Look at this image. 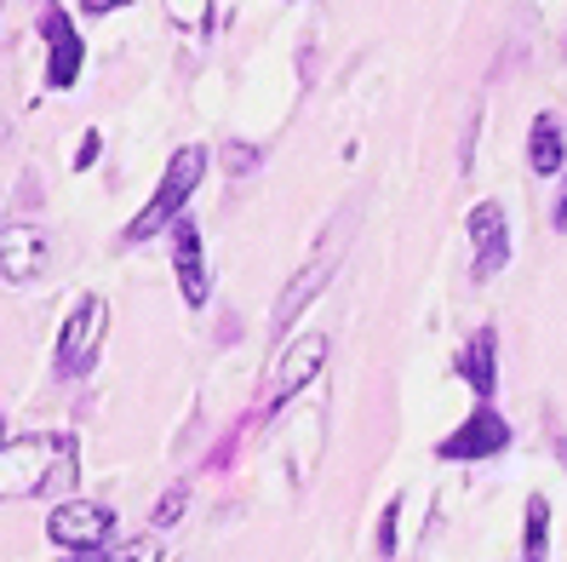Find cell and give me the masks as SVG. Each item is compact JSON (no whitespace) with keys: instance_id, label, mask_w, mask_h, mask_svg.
I'll use <instances>...</instances> for the list:
<instances>
[{"instance_id":"1","label":"cell","mask_w":567,"mask_h":562,"mask_svg":"<svg viewBox=\"0 0 567 562\" xmlns=\"http://www.w3.org/2000/svg\"><path fill=\"white\" fill-rule=\"evenodd\" d=\"M81 477V442L70 431H35L18 442H0V505L63 493Z\"/></svg>"},{"instance_id":"2","label":"cell","mask_w":567,"mask_h":562,"mask_svg":"<svg viewBox=\"0 0 567 562\" xmlns=\"http://www.w3.org/2000/svg\"><path fill=\"white\" fill-rule=\"evenodd\" d=\"M202 178H207V150H202V144H184V150L173 155V167L161 173L150 207L126 224V242H150V236H161L166 224H178V218H184V202L195 195V184H202Z\"/></svg>"},{"instance_id":"3","label":"cell","mask_w":567,"mask_h":562,"mask_svg":"<svg viewBox=\"0 0 567 562\" xmlns=\"http://www.w3.org/2000/svg\"><path fill=\"white\" fill-rule=\"evenodd\" d=\"M104 327H110V305L97 299V293H86V299L70 310V321H63V334H58V374L63 379L92 374L97 345H104Z\"/></svg>"},{"instance_id":"4","label":"cell","mask_w":567,"mask_h":562,"mask_svg":"<svg viewBox=\"0 0 567 562\" xmlns=\"http://www.w3.org/2000/svg\"><path fill=\"white\" fill-rule=\"evenodd\" d=\"M47 534H52V545H63V551L92 556V551L110 545L115 511L97 505V500H63V505H52V517H47Z\"/></svg>"},{"instance_id":"5","label":"cell","mask_w":567,"mask_h":562,"mask_svg":"<svg viewBox=\"0 0 567 562\" xmlns=\"http://www.w3.org/2000/svg\"><path fill=\"white\" fill-rule=\"evenodd\" d=\"M41 41H47V86H75L81 81V63H86V47H81V29L70 23L63 7H47L41 12Z\"/></svg>"},{"instance_id":"6","label":"cell","mask_w":567,"mask_h":562,"mask_svg":"<svg viewBox=\"0 0 567 562\" xmlns=\"http://www.w3.org/2000/svg\"><path fill=\"white\" fill-rule=\"evenodd\" d=\"M505 448H511V425H505V413H493L487 402L464 419L453 437L436 442L442 459H487V453H505Z\"/></svg>"},{"instance_id":"7","label":"cell","mask_w":567,"mask_h":562,"mask_svg":"<svg viewBox=\"0 0 567 562\" xmlns=\"http://www.w3.org/2000/svg\"><path fill=\"white\" fill-rule=\"evenodd\" d=\"M471 242H476V282L498 276L511 264V218L498 202H476L471 207Z\"/></svg>"},{"instance_id":"8","label":"cell","mask_w":567,"mask_h":562,"mask_svg":"<svg viewBox=\"0 0 567 562\" xmlns=\"http://www.w3.org/2000/svg\"><path fill=\"white\" fill-rule=\"evenodd\" d=\"M173 270H178L184 305H189V310H202V305H207V293H213V282H207V258H202V229H195L189 218L173 224Z\"/></svg>"},{"instance_id":"9","label":"cell","mask_w":567,"mask_h":562,"mask_svg":"<svg viewBox=\"0 0 567 562\" xmlns=\"http://www.w3.org/2000/svg\"><path fill=\"white\" fill-rule=\"evenodd\" d=\"M41 270H47V236L35 224H12L7 236H0V276L12 287H29Z\"/></svg>"},{"instance_id":"10","label":"cell","mask_w":567,"mask_h":562,"mask_svg":"<svg viewBox=\"0 0 567 562\" xmlns=\"http://www.w3.org/2000/svg\"><path fill=\"white\" fill-rule=\"evenodd\" d=\"M321 361H327V339L321 334H298L281 361H276V402H287V396H298L316 374H321Z\"/></svg>"},{"instance_id":"11","label":"cell","mask_w":567,"mask_h":562,"mask_svg":"<svg viewBox=\"0 0 567 562\" xmlns=\"http://www.w3.org/2000/svg\"><path fill=\"white\" fill-rule=\"evenodd\" d=\"M453 368H458V379H471V390L487 402V396L498 390V334H493V327H476Z\"/></svg>"},{"instance_id":"12","label":"cell","mask_w":567,"mask_h":562,"mask_svg":"<svg viewBox=\"0 0 567 562\" xmlns=\"http://www.w3.org/2000/svg\"><path fill=\"white\" fill-rule=\"evenodd\" d=\"M327 276H332V258H321V264H310V270H298L292 282H287V293H281V305H276V334H287V327L305 316V305L316 299V293L327 287Z\"/></svg>"},{"instance_id":"13","label":"cell","mask_w":567,"mask_h":562,"mask_svg":"<svg viewBox=\"0 0 567 562\" xmlns=\"http://www.w3.org/2000/svg\"><path fill=\"white\" fill-rule=\"evenodd\" d=\"M561 161H567L561 121L556 115H539V121L527 126V167L539 173V178H550V173H561Z\"/></svg>"},{"instance_id":"14","label":"cell","mask_w":567,"mask_h":562,"mask_svg":"<svg viewBox=\"0 0 567 562\" xmlns=\"http://www.w3.org/2000/svg\"><path fill=\"white\" fill-rule=\"evenodd\" d=\"M550 556V500L533 493L522 511V562H545Z\"/></svg>"},{"instance_id":"15","label":"cell","mask_w":567,"mask_h":562,"mask_svg":"<svg viewBox=\"0 0 567 562\" xmlns=\"http://www.w3.org/2000/svg\"><path fill=\"white\" fill-rule=\"evenodd\" d=\"M184 505H189V488L178 482L173 493H161V505L150 511V528H155V534H161V528H173V522L184 517Z\"/></svg>"},{"instance_id":"16","label":"cell","mask_w":567,"mask_h":562,"mask_svg":"<svg viewBox=\"0 0 567 562\" xmlns=\"http://www.w3.org/2000/svg\"><path fill=\"white\" fill-rule=\"evenodd\" d=\"M104 562H161V540H155V534H144V540L121 545V551H115V556H104Z\"/></svg>"},{"instance_id":"17","label":"cell","mask_w":567,"mask_h":562,"mask_svg":"<svg viewBox=\"0 0 567 562\" xmlns=\"http://www.w3.org/2000/svg\"><path fill=\"white\" fill-rule=\"evenodd\" d=\"M395 517H402V500H390V505H384V522H379V556L395 551Z\"/></svg>"},{"instance_id":"18","label":"cell","mask_w":567,"mask_h":562,"mask_svg":"<svg viewBox=\"0 0 567 562\" xmlns=\"http://www.w3.org/2000/svg\"><path fill=\"white\" fill-rule=\"evenodd\" d=\"M97 150H104V139H97V132H86V139H81V150H75V167H81V173H86L92 161H97Z\"/></svg>"},{"instance_id":"19","label":"cell","mask_w":567,"mask_h":562,"mask_svg":"<svg viewBox=\"0 0 567 562\" xmlns=\"http://www.w3.org/2000/svg\"><path fill=\"white\" fill-rule=\"evenodd\" d=\"M121 7H132V0H81L86 18H104V12H121Z\"/></svg>"},{"instance_id":"20","label":"cell","mask_w":567,"mask_h":562,"mask_svg":"<svg viewBox=\"0 0 567 562\" xmlns=\"http://www.w3.org/2000/svg\"><path fill=\"white\" fill-rule=\"evenodd\" d=\"M556 229H567V184H561V202H556Z\"/></svg>"},{"instance_id":"21","label":"cell","mask_w":567,"mask_h":562,"mask_svg":"<svg viewBox=\"0 0 567 562\" xmlns=\"http://www.w3.org/2000/svg\"><path fill=\"white\" fill-rule=\"evenodd\" d=\"M70 562H104V551H92V556H70Z\"/></svg>"},{"instance_id":"22","label":"cell","mask_w":567,"mask_h":562,"mask_svg":"<svg viewBox=\"0 0 567 562\" xmlns=\"http://www.w3.org/2000/svg\"><path fill=\"white\" fill-rule=\"evenodd\" d=\"M0 442H7V413H0Z\"/></svg>"}]
</instances>
